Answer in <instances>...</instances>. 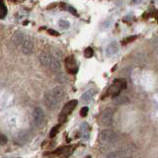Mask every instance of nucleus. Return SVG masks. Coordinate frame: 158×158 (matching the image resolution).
<instances>
[{
    "instance_id": "obj_2",
    "label": "nucleus",
    "mask_w": 158,
    "mask_h": 158,
    "mask_svg": "<svg viewBox=\"0 0 158 158\" xmlns=\"http://www.w3.org/2000/svg\"><path fill=\"white\" fill-rule=\"evenodd\" d=\"M100 140L105 144H114L118 140V135L111 130H104L100 132Z\"/></svg>"
},
{
    "instance_id": "obj_1",
    "label": "nucleus",
    "mask_w": 158,
    "mask_h": 158,
    "mask_svg": "<svg viewBox=\"0 0 158 158\" xmlns=\"http://www.w3.org/2000/svg\"><path fill=\"white\" fill-rule=\"evenodd\" d=\"M126 86H127V84L123 79H116V80L113 82L112 85L109 87L107 94L112 97H115L118 95L123 89L126 88Z\"/></svg>"
},
{
    "instance_id": "obj_9",
    "label": "nucleus",
    "mask_w": 158,
    "mask_h": 158,
    "mask_svg": "<svg viewBox=\"0 0 158 158\" xmlns=\"http://www.w3.org/2000/svg\"><path fill=\"white\" fill-rule=\"evenodd\" d=\"M40 61L44 67H49L52 63V54L48 52H44L40 56Z\"/></svg>"
},
{
    "instance_id": "obj_12",
    "label": "nucleus",
    "mask_w": 158,
    "mask_h": 158,
    "mask_svg": "<svg viewBox=\"0 0 158 158\" xmlns=\"http://www.w3.org/2000/svg\"><path fill=\"white\" fill-rule=\"evenodd\" d=\"M79 133H80V136L83 139H88L89 135H90V127L87 123H82L80 128H79Z\"/></svg>"
},
{
    "instance_id": "obj_10",
    "label": "nucleus",
    "mask_w": 158,
    "mask_h": 158,
    "mask_svg": "<svg viewBox=\"0 0 158 158\" xmlns=\"http://www.w3.org/2000/svg\"><path fill=\"white\" fill-rule=\"evenodd\" d=\"M60 58L61 57H58V56H52V63H51V67L52 70L54 72H59L61 69V61H60Z\"/></svg>"
},
{
    "instance_id": "obj_14",
    "label": "nucleus",
    "mask_w": 158,
    "mask_h": 158,
    "mask_svg": "<svg viewBox=\"0 0 158 158\" xmlns=\"http://www.w3.org/2000/svg\"><path fill=\"white\" fill-rule=\"evenodd\" d=\"M24 41V34L23 32H16L12 37V42L13 44H15L16 46H18V44H22Z\"/></svg>"
},
{
    "instance_id": "obj_26",
    "label": "nucleus",
    "mask_w": 158,
    "mask_h": 158,
    "mask_svg": "<svg viewBox=\"0 0 158 158\" xmlns=\"http://www.w3.org/2000/svg\"><path fill=\"white\" fill-rule=\"evenodd\" d=\"M6 142H7V137L4 135H1V133H0V145H4Z\"/></svg>"
},
{
    "instance_id": "obj_6",
    "label": "nucleus",
    "mask_w": 158,
    "mask_h": 158,
    "mask_svg": "<svg viewBox=\"0 0 158 158\" xmlns=\"http://www.w3.org/2000/svg\"><path fill=\"white\" fill-rule=\"evenodd\" d=\"M33 123L36 127H41L44 121V113L41 108H35L33 111Z\"/></svg>"
},
{
    "instance_id": "obj_21",
    "label": "nucleus",
    "mask_w": 158,
    "mask_h": 158,
    "mask_svg": "<svg viewBox=\"0 0 158 158\" xmlns=\"http://www.w3.org/2000/svg\"><path fill=\"white\" fill-rule=\"evenodd\" d=\"M93 54H94V51H93L92 48L89 47V48H85V51H84V56H85V57L90 58L93 56Z\"/></svg>"
},
{
    "instance_id": "obj_3",
    "label": "nucleus",
    "mask_w": 158,
    "mask_h": 158,
    "mask_svg": "<svg viewBox=\"0 0 158 158\" xmlns=\"http://www.w3.org/2000/svg\"><path fill=\"white\" fill-rule=\"evenodd\" d=\"M113 116L114 111L111 108L105 109L102 113L100 117H99V123L103 127H110L113 123Z\"/></svg>"
},
{
    "instance_id": "obj_24",
    "label": "nucleus",
    "mask_w": 158,
    "mask_h": 158,
    "mask_svg": "<svg viewBox=\"0 0 158 158\" xmlns=\"http://www.w3.org/2000/svg\"><path fill=\"white\" fill-rule=\"evenodd\" d=\"M88 111H89L88 107H83L81 110H80V116L82 118H85L87 116V114H88Z\"/></svg>"
},
{
    "instance_id": "obj_16",
    "label": "nucleus",
    "mask_w": 158,
    "mask_h": 158,
    "mask_svg": "<svg viewBox=\"0 0 158 158\" xmlns=\"http://www.w3.org/2000/svg\"><path fill=\"white\" fill-rule=\"evenodd\" d=\"M92 98H93V93H92V91H88V92H85L81 96V100H82V102L87 103V102H90L92 100Z\"/></svg>"
},
{
    "instance_id": "obj_13",
    "label": "nucleus",
    "mask_w": 158,
    "mask_h": 158,
    "mask_svg": "<svg viewBox=\"0 0 158 158\" xmlns=\"http://www.w3.org/2000/svg\"><path fill=\"white\" fill-rule=\"evenodd\" d=\"M118 44L117 42H112L111 44H109V46L106 48V54L107 56H113L118 52Z\"/></svg>"
},
{
    "instance_id": "obj_22",
    "label": "nucleus",
    "mask_w": 158,
    "mask_h": 158,
    "mask_svg": "<svg viewBox=\"0 0 158 158\" xmlns=\"http://www.w3.org/2000/svg\"><path fill=\"white\" fill-rule=\"evenodd\" d=\"M59 125H57V126H56V127H53L52 128V131H51V132H49V137H54L56 135H57V132H58V131H59Z\"/></svg>"
},
{
    "instance_id": "obj_29",
    "label": "nucleus",
    "mask_w": 158,
    "mask_h": 158,
    "mask_svg": "<svg viewBox=\"0 0 158 158\" xmlns=\"http://www.w3.org/2000/svg\"><path fill=\"white\" fill-rule=\"evenodd\" d=\"M154 16H155L156 20H157V21H158V11H156V12H155V14H154Z\"/></svg>"
},
{
    "instance_id": "obj_20",
    "label": "nucleus",
    "mask_w": 158,
    "mask_h": 158,
    "mask_svg": "<svg viewBox=\"0 0 158 158\" xmlns=\"http://www.w3.org/2000/svg\"><path fill=\"white\" fill-rule=\"evenodd\" d=\"M58 25H59V27H60L61 29H64V30H66V29H68L69 27H70V24H69V22L66 21V20H59Z\"/></svg>"
},
{
    "instance_id": "obj_30",
    "label": "nucleus",
    "mask_w": 158,
    "mask_h": 158,
    "mask_svg": "<svg viewBox=\"0 0 158 158\" xmlns=\"http://www.w3.org/2000/svg\"><path fill=\"white\" fill-rule=\"evenodd\" d=\"M12 1H13V2H15V1H16V0H12Z\"/></svg>"
},
{
    "instance_id": "obj_11",
    "label": "nucleus",
    "mask_w": 158,
    "mask_h": 158,
    "mask_svg": "<svg viewBox=\"0 0 158 158\" xmlns=\"http://www.w3.org/2000/svg\"><path fill=\"white\" fill-rule=\"evenodd\" d=\"M52 93L53 94V96L56 98V100L60 103L63 98H64V95H65V92H64V89L61 87V86H56L54 87L52 90Z\"/></svg>"
},
{
    "instance_id": "obj_28",
    "label": "nucleus",
    "mask_w": 158,
    "mask_h": 158,
    "mask_svg": "<svg viewBox=\"0 0 158 158\" xmlns=\"http://www.w3.org/2000/svg\"><path fill=\"white\" fill-rule=\"evenodd\" d=\"M141 0H131V3L132 4H138V3H140Z\"/></svg>"
},
{
    "instance_id": "obj_25",
    "label": "nucleus",
    "mask_w": 158,
    "mask_h": 158,
    "mask_svg": "<svg viewBox=\"0 0 158 158\" xmlns=\"http://www.w3.org/2000/svg\"><path fill=\"white\" fill-rule=\"evenodd\" d=\"M152 46H153V48H154L155 51L158 52V36L153 39V41H152Z\"/></svg>"
},
{
    "instance_id": "obj_5",
    "label": "nucleus",
    "mask_w": 158,
    "mask_h": 158,
    "mask_svg": "<svg viewBox=\"0 0 158 158\" xmlns=\"http://www.w3.org/2000/svg\"><path fill=\"white\" fill-rule=\"evenodd\" d=\"M44 103H46V106L48 109H51V110H54V109H56L59 106V102L56 100V98L53 96L52 91H48L44 94Z\"/></svg>"
},
{
    "instance_id": "obj_19",
    "label": "nucleus",
    "mask_w": 158,
    "mask_h": 158,
    "mask_svg": "<svg viewBox=\"0 0 158 158\" xmlns=\"http://www.w3.org/2000/svg\"><path fill=\"white\" fill-rule=\"evenodd\" d=\"M60 6H63L64 8H65L68 12H70L72 15H77V11L75 10V8L74 7H72V6H70V5H66V4H64V3H62V4H60Z\"/></svg>"
},
{
    "instance_id": "obj_17",
    "label": "nucleus",
    "mask_w": 158,
    "mask_h": 158,
    "mask_svg": "<svg viewBox=\"0 0 158 158\" xmlns=\"http://www.w3.org/2000/svg\"><path fill=\"white\" fill-rule=\"evenodd\" d=\"M7 14V8L5 6L4 2L2 0H0V18H4Z\"/></svg>"
},
{
    "instance_id": "obj_4",
    "label": "nucleus",
    "mask_w": 158,
    "mask_h": 158,
    "mask_svg": "<svg viewBox=\"0 0 158 158\" xmlns=\"http://www.w3.org/2000/svg\"><path fill=\"white\" fill-rule=\"evenodd\" d=\"M77 100H71V101H69L67 102L65 105H64V107L62 108V110H61V113H60V115H59V121H64V120H66V118L68 115H70V114L73 112V110L75 109V107L77 106Z\"/></svg>"
},
{
    "instance_id": "obj_18",
    "label": "nucleus",
    "mask_w": 158,
    "mask_h": 158,
    "mask_svg": "<svg viewBox=\"0 0 158 158\" xmlns=\"http://www.w3.org/2000/svg\"><path fill=\"white\" fill-rule=\"evenodd\" d=\"M69 150H70V147L69 146H63V147H60V148H57V149L54 151L53 153L54 154H65V153H68Z\"/></svg>"
},
{
    "instance_id": "obj_8",
    "label": "nucleus",
    "mask_w": 158,
    "mask_h": 158,
    "mask_svg": "<svg viewBox=\"0 0 158 158\" xmlns=\"http://www.w3.org/2000/svg\"><path fill=\"white\" fill-rule=\"evenodd\" d=\"M34 48V44L31 40H24L22 43L21 51L24 54H31Z\"/></svg>"
},
{
    "instance_id": "obj_27",
    "label": "nucleus",
    "mask_w": 158,
    "mask_h": 158,
    "mask_svg": "<svg viewBox=\"0 0 158 158\" xmlns=\"http://www.w3.org/2000/svg\"><path fill=\"white\" fill-rule=\"evenodd\" d=\"M48 33L49 35H52V36H56V37H58L59 36V33L56 32V31H54V30H52V29H48Z\"/></svg>"
},
{
    "instance_id": "obj_15",
    "label": "nucleus",
    "mask_w": 158,
    "mask_h": 158,
    "mask_svg": "<svg viewBox=\"0 0 158 158\" xmlns=\"http://www.w3.org/2000/svg\"><path fill=\"white\" fill-rule=\"evenodd\" d=\"M128 102V98L125 95H117L114 97V103L116 104V105H125Z\"/></svg>"
},
{
    "instance_id": "obj_7",
    "label": "nucleus",
    "mask_w": 158,
    "mask_h": 158,
    "mask_svg": "<svg viewBox=\"0 0 158 158\" xmlns=\"http://www.w3.org/2000/svg\"><path fill=\"white\" fill-rule=\"evenodd\" d=\"M65 66H66L67 71L71 74H75L78 71L77 64H76V61L73 56H68L65 59Z\"/></svg>"
},
{
    "instance_id": "obj_23",
    "label": "nucleus",
    "mask_w": 158,
    "mask_h": 158,
    "mask_svg": "<svg viewBox=\"0 0 158 158\" xmlns=\"http://www.w3.org/2000/svg\"><path fill=\"white\" fill-rule=\"evenodd\" d=\"M137 39V36H131V37H127V38H126V39H123V44H128V43H131V42H133V41H135V40Z\"/></svg>"
}]
</instances>
